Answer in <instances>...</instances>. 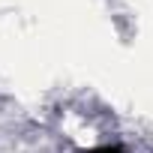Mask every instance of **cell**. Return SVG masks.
Returning <instances> with one entry per match:
<instances>
[{
    "label": "cell",
    "instance_id": "obj_1",
    "mask_svg": "<svg viewBox=\"0 0 153 153\" xmlns=\"http://www.w3.org/2000/svg\"><path fill=\"white\" fill-rule=\"evenodd\" d=\"M84 153H123V147H117V144H102V147H93V150H84Z\"/></svg>",
    "mask_w": 153,
    "mask_h": 153
}]
</instances>
